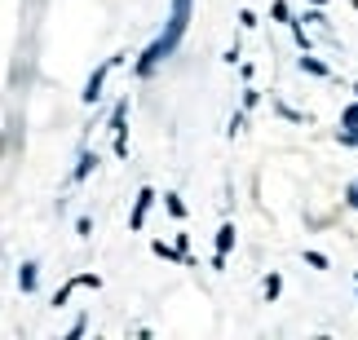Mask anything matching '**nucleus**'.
<instances>
[{
  "instance_id": "f257e3e1",
  "label": "nucleus",
  "mask_w": 358,
  "mask_h": 340,
  "mask_svg": "<svg viewBox=\"0 0 358 340\" xmlns=\"http://www.w3.org/2000/svg\"><path fill=\"white\" fill-rule=\"evenodd\" d=\"M186 27H190V0H173V13H169V27H164V36L150 45L146 53H142V62H137V71L142 75H150L155 66L169 58V53L182 45V36H186Z\"/></svg>"
},
{
  "instance_id": "f03ea898",
  "label": "nucleus",
  "mask_w": 358,
  "mask_h": 340,
  "mask_svg": "<svg viewBox=\"0 0 358 340\" xmlns=\"http://www.w3.org/2000/svg\"><path fill=\"white\" fill-rule=\"evenodd\" d=\"M115 62H120V58H106V62L98 66V71L89 75V84H85V93H80V98H85V102H98V98H102V80H106V71H111Z\"/></svg>"
},
{
  "instance_id": "7ed1b4c3",
  "label": "nucleus",
  "mask_w": 358,
  "mask_h": 340,
  "mask_svg": "<svg viewBox=\"0 0 358 340\" xmlns=\"http://www.w3.org/2000/svg\"><path fill=\"white\" fill-rule=\"evenodd\" d=\"M235 248V226H222L217 230V256H213V269H222L226 265V252Z\"/></svg>"
},
{
  "instance_id": "20e7f679",
  "label": "nucleus",
  "mask_w": 358,
  "mask_h": 340,
  "mask_svg": "<svg viewBox=\"0 0 358 340\" xmlns=\"http://www.w3.org/2000/svg\"><path fill=\"white\" fill-rule=\"evenodd\" d=\"M150 199H155V190H142V195H137V208H133V230H142V221H146V208H150Z\"/></svg>"
},
{
  "instance_id": "39448f33",
  "label": "nucleus",
  "mask_w": 358,
  "mask_h": 340,
  "mask_svg": "<svg viewBox=\"0 0 358 340\" xmlns=\"http://www.w3.org/2000/svg\"><path fill=\"white\" fill-rule=\"evenodd\" d=\"M18 288H22V292H36V261H27V265L18 269Z\"/></svg>"
},
{
  "instance_id": "423d86ee",
  "label": "nucleus",
  "mask_w": 358,
  "mask_h": 340,
  "mask_svg": "<svg viewBox=\"0 0 358 340\" xmlns=\"http://www.w3.org/2000/svg\"><path fill=\"white\" fill-rule=\"evenodd\" d=\"M93 164H98V155H80V164H76V182H85Z\"/></svg>"
},
{
  "instance_id": "0eeeda50",
  "label": "nucleus",
  "mask_w": 358,
  "mask_h": 340,
  "mask_svg": "<svg viewBox=\"0 0 358 340\" xmlns=\"http://www.w3.org/2000/svg\"><path fill=\"white\" fill-rule=\"evenodd\" d=\"M301 71H314V75H327V66L319 58H301Z\"/></svg>"
},
{
  "instance_id": "6e6552de",
  "label": "nucleus",
  "mask_w": 358,
  "mask_h": 340,
  "mask_svg": "<svg viewBox=\"0 0 358 340\" xmlns=\"http://www.w3.org/2000/svg\"><path fill=\"white\" fill-rule=\"evenodd\" d=\"M169 212H173V216H186V203L177 199V195H169Z\"/></svg>"
},
{
  "instance_id": "1a4fd4ad",
  "label": "nucleus",
  "mask_w": 358,
  "mask_h": 340,
  "mask_svg": "<svg viewBox=\"0 0 358 340\" xmlns=\"http://www.w3.org/2000/svg\"><path fill=\"white\" fill-rule=\"evenodd\" d=\"M341 124H345V128H358V106H350V111H345V119H341Z\"/></svg>"
},
{
  "instance_id": "9d476101",
  "label": "nucleus",
  "mask_w": 358,
  "mask_h": 340,
  "mask_svg": "<svg viewBox=\"0 0 358 340\" xmlns=\"http://www.w3.org/2000/svg\"><path fill=\"white\" fill-rule=\"evenodd\" d=\"M350 203H354V208H358V182L350 186Z\"/></svg>"
}]
</instances>
